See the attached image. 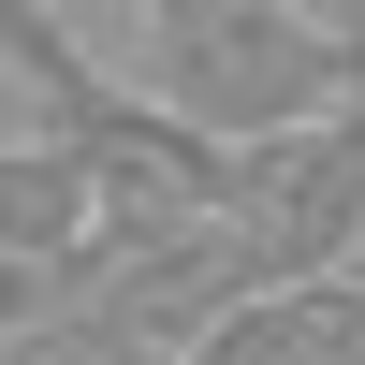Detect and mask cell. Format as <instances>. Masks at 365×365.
Here are the masks:
<instances>
[{"mask_svg": "<svg viewBox=\"0 0 365 365\" xmlns=\"http://www.w3.org/2000/svg\"><path fill=\"white\" fill-rule=\"evenodd\" d=\"M132 88L205 146H292L365 103V15H292V0H161L132 29Z\"/></svg>", "mask_w": 365, "mask_h": 365, "instance_id": "1", "label": "cell"}, {"mask_svg": "<svg viewBox=\"0 0 365 365\" xmlns=\"http://www.w3.org/2000/svg\"><path fill=\"white\" fill-rule=\"evenodd\" d=\"M0 58L44 88V146H73L103 234H190V220H234V146L175 132V117L146 103L132 73H103L73 29H44L29 0H0Z\"/></svg>", "mask_w": 365, "mask_h": 365, "instance_id": "2", "label": "cell"}, {"mask_svg": "<svg viewBox=\"0 0 365 365\" xmlns=\"http://www.w3.org/2000/svg\"><path fill=\"white\" fill-rule=\"evenodd\" d=\"M73 249H103V205H88L73 146L0 132V278H44V263H73Z\"/></svg>", "mask_w": 365, "mask_h": 365, "instance_id": "3", "label": "cell"}]
</instances>
